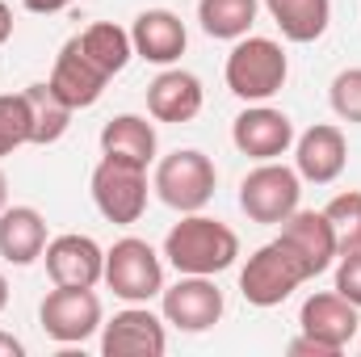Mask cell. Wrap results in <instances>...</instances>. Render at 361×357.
<instances>
[{
    "instance_id": "6da1fadb",
    "label": "cell",
    "mask_w": 361,
    "mask_h": 357,
    "mask_svg": "<svg viewBox=\"0 0 361 357\" xmlns=\"http://www.w3.org/2000/svg\"><path fill=\"white\" fill-rule=\"evenodd\" d=\"M235 257H240V236L223 219H210L202 210L180 214V223H173V231L164 236V261L177 273L214 277L235 265Z\"/></svg>"
},
{
    "instance_id": "7a4b0ae2",
    "label": "cell",
    "mask_w": 361,
    "mask_h": 357,
    "mask_svg": "<svg viewBox=\"0 0 361 357\" xmlns=\"http://www.w3.org/2000/svg\"><path fill=\"white\" fill-rule=\"evenodd\" d=\"M223 76H227V89L240 101L257 105V101H269L273 92H281L286 76H290V59H286L281 42L261 38V34H244L231 47Z\"/></svg>"
},
{
    "instance_id": "3957f363",
    "label": "cell",
    "mask_w": 361,
    "mask_h": 357,
    "mask_svg": "<svg viewBox=\"0 0 361 357\" xmlns=\"http://www.w3.org/2000/svg\"><path fill=\"white\" fill-rule=\"evenodd\" d=\"M101 282L122 303H152L164 290V257L147 240L122 236V240H114V248H105V277Z\"/></svg>"
},
{
    "instance_id": "277c9868",
    "label": "cell",
    "mask_w": 361,
    "mask_h": 357,
    "mask_svg": "<svg viewBox=\"0 0 361 357\" xmlns=\"http://www.w3.org/2000/svg\"><path fill=\"white\" fill-rule=\"evenodd\" d=\"M302 282H311V273L290 253V244H281V240L261 244L248 257V265L240 269V294L252 307H281Z\"/></svg>"
},
{
    "instance_id": "5b68a950",
    "label": "cell",
    "mask_w": 361,
    "mask_h": 357,
    "mask_svg": "<svg viewBox=\"0 0 361 357\" xmlns=\"http://www.w3.org/2000/svg\"><path fill=\"white\" fill-rule=\"evenodd\" d=\"M214 185H219V169L197 147H180L173 156H164L156 164V177H152V189L160 193V202L180 210V214L202 210L214 198Z\"/></svg>"
},
{
    "instance_id": "8992f818",
    "label": "cell",
    "mask_w": 361,
    "mask_h": 357,
    "mask_svg": "<svg viewBox=\"0 0 361 357\" xmlns=\"http://www.w3.org/2000/svg\"><path fill=\"white\" fill-rule=\"evenodd\" d=\"M302 202V177L286 169L281 160H261L248 177L240 181V210L252 223L281 227Z\"/></svg>"
},
{
    "instance_id": "52a82bcc",
    "label": "cell",
    "mask_w": 361,
    "mask_h": 357,
    "mask_svg": "<svg viewBox=\"0 0 361 357\" xmlns=\"http://www.w3.org/2000/svg\"><path fill=\"white\" fill-rule=\"evenodd\" d=\"M89 185H92V206L101 210L105 223L130 227V223L143 219V210H147V169L101 156Z\"/></svg>"
},
{
    "instance_id": "ba28073f",
    "label": "cell",
    "mask_w": 361,
    "mask_h": 357,
    "mask_svg": "<svg viewBox=\"0 0 361 357\" xmlns=\"http://www.w3.org/2000/svg\"><path fill=\"white\" fill-rule=\"evenodd\" d=\"M38 324L55 345H85L105 324L101 298L92 286H55L38 307Z\"/></svg>"
},
{
    "instance_id": "9c48e42d",
    "label": "cell",
    "mask_w": 361,
    "mask_h": 357,
    "mask_svg": "<svg viewBox=\"0 0 361 357\" xmlns=\"http://www.w3.org/2000/svg\"><path fill=\"white\" fill-rule=\"evenodd\" d=\"M160 311L177 332H210L223 320V290L214 286V277L180 273L173 286L160 290Z\"/></svg>"
},
{
    "instance_id": "30bf717a",
    "label": "cell",
    "mask_w": 361,
    "mask_h": 357,
    "mask_svg": "<svg viewBox=\"0 0 361 357\" xmlns=\"http://www.w3.org/2000/svg\"><path fill=\"white\" fill-rule=\"evenodd\" d=\"M169 349L164 315L147 311V303H126L114 320L101 324V353L105 357H160Z\"/></svg>"
},
{
    "instance_id": "8fae6325",
    "label": "cell",
    "mask_w": 361,
    "mask_h": 357,
    "mask_svg": "<svg viewBox=\"0 0 361 357\" xmlns=\"http://www.w3.org/2000/svg\"><path fill=\"white\" fill-rule=\"evenodd\" d=\"M231 143L240 147V156H248L257 164L261 160H281L294 147V122H290V114L257 101L231 122Z\"/></svg>"
},
{
    "instance_id": "7c38bea8",
    "label": "cell",
    "mask_w": 361,
    "mask_h": 357,
    "mask_svg": "<svg viewBox=\"0 0 361 357\" xmlns=\"http://www.w3.org/2000/svg\"><path fill=\"white\" fill-rule=\"evenodd\" d=\"M349 164L345 131L332 122H315L302 135H294V173L311 185H332Z\"/></svg>"
},
{
    "instance_id": "4fadbf2b",
    "label": "cell",
    "mask_w": 361,
    "mask_h": 357,
    "mask_svg": "<svg viewBox=\"0 0 361 357\" xmlns=\"http://www.w3.org/2000/svg\"><path fill=\"white\" fill-rule=\"evenodd\" d=\"M42 261H47V273L55 286H97L105 277V248L80 231L47 240Z\"/></svg>"
},
{
    "instance_id": "5bb4252c",
    "label": "cell",
    "mask_w": 361,
    "mask_h": 357,
    "mask_svg": "<svg viewBox=\"0 0 361 357\" xmlns=\"http://www.w3.org/2000/svg\"><path fill=\"white\" fill-rule=\"evenodd\" d=\"M51 92L63 101V105H72V109H89L101 101V92L109 85V76L92 63L89 55L80 51V38H68L63 42V51L55 55V68H51Z\"/></svg>"
},
{
    "instance_id": "9a60e30c",
    "label": "cell",
    "mask_w": 361,
    "mask_h": 357,
    "mask_svg": "<svg viewBox=\"0 0 361 357\" xmlns=\"http://www.w3.org/2000/svg\"><path fill=\"white\" fill-rule=\"evenodd\" d=\"M281 244H290V253L307 265L311 277H319L324 269H332V261L341 257V248H336V231H332V223H328V214L324 210H294L286 223H281V236H277Z\"/></svg>"
},
{
    "instance_id": "2e32d148",
    "label": "cell",
    "mask_w": 361,
    "mask_h": 357,
    "mask_svg": "<svg viewBox=\"0 0 361 357\" xmlns=\"http://www.w3.org/2000/svg\"><path fill=\"white\" fill-rule=\"evenodd\" d=\"M298 324H302V332H307V337H315V341L332 345L336 353H345V349H349V341L361 332L357 307H353L345 294H336V290L311 294V298L302 303V311H298Z\"/></svg>"
},
{
    "instance_id": "e0dca14e",
    "label": "cell",
    "mask_w": 361,
    "mask_h": 357,
    "mask_svg": "<svg viewBox=\"0 0 361 357\" xmlns=\"http://www.w3.org/2000/svg\"><path fill=\"white\" fill-rule=\"evenodd\" d=\"M130 42H135L139 59H147L156 68H173L185 55V47H189V34H185V21L173 8H147V13L135 17Z\"/></svg>"
},
{
    "instance_id": "ac0fdd59",
    "label": "cell",
    "mask_w": 361,
    "mask_h": 357,
    "mask_svg": "<svg viewBox=\"0 0 361 357\" xmlns=\"http://www.w3.org/2000/svg\"><path fill=\"white\" fill-rule=\"evenodd\" d=\"M202 80L193 72H180V68H164L152 85H147V114L156 122H193L202 114Z\"/></svg>"
},
{
    "instance_id": "d6986e66",
    "label": "cell",
    "mask_w": 361,
    "mask_h": 357,
    "mask_svg": "<svg viewBox=\"0 0 361 357\" xmlns=\"http://www.w3.org/2000/svg\"><path fill=\"white\" fill-rule=\"evenodd\" d=\"M47 253V219L34 206H4L0 210V257L25 269Z\"/></svg>"
},
{
    "instance_id": "ffe728a7",
    "label": "cell",
    "mask_w": 361,
    "mask_h": 357,
    "mask_svg": "<svg viewBox=\"0 0 361 357\" xmlns=\"http://www.w3.org/2000/svg\"><path fill=\"white\" fill-rule=\"evenodd\" d=\"M101 156L147 169L156 160V126L143 114H118L101 126Z\"/></svg>"
},
{
    "instance_id": "44dd1931",
    "label": "cell",
    "mask_w": 361,
    "mask_h": 357,
    "mask_svg": "<svg viewBox=\"0 0 361 357\" xmlns=\"http://www.w3.org/2000/svg\"><path fill=\"white\" fill-rule=\"evenodd\" d=\"M265 13L281 38L290 42H319L332 21V0H265Z\"/></svg>"
},
{
    "instance_id": "7402d4cb",
    "label": "cell",
    "mask_w": 361,
    "mask_h": 357,
    "mask_svg": "<svg viewBox=\"0 0 361 357\" xmlns=\"http://www.w3.org/2000/svg\"><path fill=\"white\" fill-rule=\"evenodd\" d=\"M80 38V51L89 55L92 63L114 80L126 63H130V55H135V42H130V30H122V25H114V21H97L89 25L85 34H76Z\"/></svg>"
},
{
    "instance_id": "603a6c76",
    "label": "cell",
    "mask_w": 361,
    "mask_h": 357,
    "mask_svg": "<svg viewBox=\"0 0 361 357\" xmlns=\"http://www.w3.org/2000/svg\"><path fill=\"white\" fill-rule=\"evenodd\" d=\"M257 8L261 0H197V21L210 38L240 42L257 25Z\"/></svg>"
},
{
    "instance_id": "cb8c5ba5",
    "label": "cell",
    "mask_w": 361,
    "mask_h": 357,
    "mask_svg": "<svg viewBox=\"0 0 361 357\" xmlns=\"http://www.w3.org/2000/svg\"><path fill=\"white\" fill-rule=\"evenodd\" d=\"M25 101H30V118H34V139L30 143H38V147H47V143H59L63 135H68V126H72V105H63L51 85H25Z\"/></svg>"
},
{
    "instance_id": "d4e9b609",
    "label": "cell",
    "mask_w": 361,
    "mask_h": 357,
    "mask_svg": "<svg viewBox=\"0 0 361 357\" xmlns=\"http://www.w3.org/2000/svg\"><path fill=\"white\" fill-rule=\"evenodd\" d=\"M332 231H336V248L345 253H361V189H345L324 206Z\"/></svg>"
},
{
    "instance_id": "484cf974",
    "label": "cell",
    "mask_w": 361,
    "mask_h": 357,
    "mask_svg": "<svg viewBox=\"0 0 361 357\" xmlns=\"http://www.w3.org/2000/svg\"><path fill=\"white\" fill-rule=\"evenodd\" d=\"M34 139V118L25 92H0V156H13Z\"/></svg>"
},
{
    "instance_id": "4316f807",
    "label": "cell",
    "mask_w": 361,
    "mask_h": 357,
    "mask_svg": "<svg viewBox=\"0 0 361 357\" xmlns=\"http://www.w3.org/2000/svg\"><path fill=\"white\" fill-rule=\"evenodd\" d=\"M328 101H332V109H336L341 122H357L361 126V68L336 72V80L328 89Z\"/></svg>"
},
{
    "instance_id": "83f0119b",
    "label": "cell",
    "mask_w": 361,
    "mask_h": 357,
    "mask_svg": "<svg viewBox=\"0 0 361 357\" xmlns=\"http://www.w3.org/2000/svg\"><path fill=\"white\" fill-rule=\"evenodd\" d=\"M336 294H345L353 307L361 311V253H345L336 257Z\"/></svg>"
},
{
    "instance_id": "f1b7e54d",
    "label": "cell",
    "mask_w": 361,
    "mask_h": 357,
    "mask_svg": "<svg viewBox=\"0 0 361 357\" xmlns=\"http://www.w3.org/2000/svg\"><path fill=\"white\" fill-rule=\"evenodd\" d=\"M286 353H290V357H341L332 345H324V341H315V337H307V332H302V337H294V341L286 345Z\"/></svg>"
},
{
    "instance_id": "f546056e",
    "label": "cell",
    "mask_w": 361,
    "mask_h": 357,
    "mask_svg": "<svg viewBox=\"0 0 361 357\" xmlns=\"http://www.w3.org/2000/svg\"><path fill=\"white\" fill-rule=\"evenodd\" d=\"M30 13H38V17H51V13H63L72 0H21Z\"/></svg>"
},
{
    "instance_id": "4dcf8cb0",
    "label": "cell",
    "mask_w": 361,
    "mask_h": 357,
    "mask_svg": "<svg viewBox=\"0 0 361 357\" xmlns=\"http://www.w3.org/2000/svg\"><path fill=\"white\" fill-rule=\"evenodd\" d=\"M21 353H25V345L13 332H0V357H21Z\"/></svg>"
},
{
    "instance_id": "1f68e13d",
    "label": "cell",
    "mask_w": 361,
    "mask_h": 357,
    "mask_svg": "<svg viewBox=\"0 0 361 357\" xmlns=\"http://www.w3.org/2000/svg\"><path fill=\"white\" fill-rule=\"evenodd\" d=\"M8 38H13V8L0 0V47H4Z\"/></svg>"
},
{
    "instance_id": "d6a6232c",
    "label": "cell",
    "mask_w": 361,
    "mask_h": 357,
    "mask_svg": "<svg viewBox=\"0 0 361 357\" xmlns=\"http://www.w3.org/2000/svg\"><path fill=\"white\" fill-rule=\"evenodd\" d=\"M4 307H8V277L0 273V311H4Z\"/></svg>"
},
{
    "instance_id": "836d02e7",
    "label": "cell",
    "mask_w": 361,
    "mask_h": 357,
    "mask_svg": "<svg viewBox=\"0 0 361 357\" xmlns=\"http://www.w3.org/2000/svg\"><path fill=\"white\" fill-rule=\"evenodd\" d=\"M4 206H8V177L0 173V210H4Z\"/></svg>"
}]
</instances>
